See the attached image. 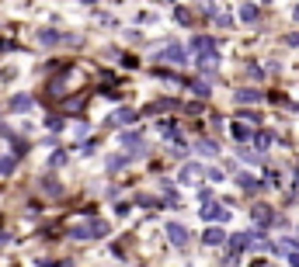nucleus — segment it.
Returning <instances> with one entry per match:
<instances>
[{
  "label": "nucleus",
  "instance_id": "nucleus-1",
  "mask_svg": "<svg viewBox=\"0 0 299 267\" xmlns=\"http://www.w3.org/2000/svg\"><path fill=\"white\" fill-rule=\"evenodd\" d=\"M206 177V167L202 163H184L178 170V184H192V181H202Z\"/></svg>",
  "mask_w": 299,
  "mask_h": 267
},
{
  "label": "nucleus",
  "instance_id": "nucleus-2",
  "mask_svg": "<svg viewBox=\"0 0 299 267\" xmlns=\"http://www.w3.org/2000/svg\"><path fill=\"white\" fill-rule=\"evenodd\" d=\"M250 219H254V226H258V229H268V226H275V212H272L268 205H254Z\"/></svg>",
  "mask_w": 299,
  "mask_h": 267
},
{
  "label": "nucleus",
  "instance_id": "nucleus-3",
  "mask_svg": "<svg viewBox=\"0 0 299 267\" xmlns=\"http://www.w3.org/2000/svg\"><path fill=\"white\" fill-rule=\"evenodd\" d=\"M226 247H230V257H240V254L250 247V233H233V236H226Z\"/></svg>",
  "mask_w": 299,
  "mask_h": 267
},
{
  "label": "nucleus",
  "instance_id": "nucleus-4",
  "mask_svg": "<svg viewBox=\"0 0 299 267\" xmlns=\"http://www.w3.org/2000/svg\"><path fill=\"white\" fill-rule=\"evenodd\" d=\"M202 219H206V222H226L230 212H226L223 205H216V201H206V205H202Z\"/></svg>",
  "mask_w": 299,
  "mask_h": 267
},
{
  "label": "nucleus",
  "instance_id": "nucleus-5",
  "mask_svg": "<svg viewBox=\"0 0 299 267\" xmlns=\"http://www.w3.org/2000/svg\"><path fill=\"white\" fill-rule=\"evenodd\" d=\"M118 142H122V149H132V153H143L146 149V139H143V132H136V129L132 132H122Z\"/></svg>",
  "mask_w": 299,
  "mask_h": 267
},
{
  "label": "nucleus",
  "instance_id": "nucleus-6",
  "mask_svg": "<svg viewBox=\"0 0 299 267\" xmlns=\"http://www.w3.org/2000/svg\"><path fill=\"white\" fill-rule=\"evenodd\" d=\"M156 59H167V63H178V66H181V63L188 59V52H184L181 45H167V49L156 52Z\"/></svg>",
  "mask_w": 299,
  "mask_h": 267
},
{
  "label": "nucleus",
  "instance_id": "nucleus-7",
  "mask_svg": "<svg viewBox=\"0 0 299 267\" xmlns=\"http://www.w3.org/2000/svg\"><path fill=\"white\" fill-rule=\"evenodd\" d=\"M167 240H170L174 247H184V243H188V229H184L181 222H167Z\"/></svg>",
  "mask_w": 299,
  "mask_h": 267
},
{
  "label": "nucleus",
  "instance_id": "nucleus-8",
  "mask_svg": "<svg viewBox=\"0 0 299 267\" xmlns=\"http://www.w3.org/2000/svg\"><path fill=\"white\" fill-rule=\"evenodd\" d=\"M198 69H202V73H216V69H220V52H216V49H212V52H202V56H198Z\"/></svg>",
  "mask_w": 299,
  "mask_h": 267
},
{
  "label": "nucleus",
  "instance_id": "nucleus-9",
  "mask_svg": "<svg viewBox=\"0 0 299 267\" xmlns=\"http://www.w3.org/2000/svg\"><path fill=\"white\" fill-rule=\"evenodd\" d=\"M60 38H63V35H60L56 28H38V35H35V42H38L42 49H49V45H56Z\"/></svg>",
  "mask_w": 299,
  "mask_h": 267
},
{
  "label": "nucleus",
  "instance_id": "nucleus-10",
  "mask_svg": "<svg viewBox=\"0 0 299 267\" xmlns=\"http://www.w3.org/2000/svg\"><path fill=\"white\" fill-rule=\"evenodd\" d=\"M233 101H236V104H254V101H261V90H250V87H236V90H233Z\"/></svg>",
  "mask_w": 299,
  "mask_h": 267
},
{
  "label": "nucleus",
  "instance_id": "nucleus-11",
  "mask_svg": "<svg viewBox=\"0 0 299 267\" xmlns=\"http://www.w3.org/2000/svg\"><path fill=\"white\" fill-rule=\"evenodd\" d=\"M7 108H10L14 115H24V111H32V94H14Z\"/></svg>",
  "mask_w": 299,
  "mask_h": 267
},
{
  "label": "nucleus",
  "instance_id": "nucleus-12",
  "mask_svg": "<svg viewBox=\"0 0 299 267\" xmlns=\"http://www.w3.org/2000/svg\"><path fill=\"white\" fill-rule=\"evenodd\" d=\"M132 122H136V111H132V108H118V111L108 118V125H132Z\"/></svg>",
  "mask_w": 299,
  "mask_h": 267
},
{
  "label": "nucleus",
  "instance_id": "nucleus-13",
  "mask_svg": "<svg viewBox=\"0 0 299 267\" xmlns=\"http://www.w3.org/2000/svg\"><path fill=\"white\" fill-rule=\"evenodd\" d=\"M230 135H233V139H236V142H250V125H247V122H233V125H230Z\"/></svg>",
  "mask_w": 299,
  "mask_h": 267
},
{
  "label": "nucleus",
  "instance_id": "nucleus-14",
  "mask_svg": "<svg viewBox=\"0 0 299 267\" xmlns=\"http://www.w3.org/2000/svg\"><path fill=\"white\" fill-rule=\"evenodd\" d=\"M202 240H206V247H220V243H226V233L220 229V226H209Z\"/></svg>",
  "mask_w": 299,
  "mask_h": 267
},
{
  "label": "nucleus",
  "instance_id": "nucleus-15",
  "mask_svg": "<svg viewBox=\"0 0 299 267\" xmlns=\"http://www.w3.org/2000/svg\"><path fill=\"white\" fill-rule=\"evenodd\" d=\"M240 17L247 24H254V21H261V7L258 3H240Z\"/></svg>",
  "mask_w": 299,
  "mask_h": 267
},
{
  "label": "nucleus",
  "instance_id": "nucleus-16",
  "mask_svg": "<svg viewBox=\"0 0 299 267\" xmlns=\"http://www.w3.org/2000/svg\"><path fill=\"white\" fill-rule=\"evenodd\" d=\"M192 49L202 56V52H212V49H216V42H212L209 35H195V38H192Z\"/></svg>",
  "mask_w": 299,
  "mask_h": 267
},
{
  "label": "nucleus",
  "instance_id": "nucleus-17",
  "mask_svg": "<svg viewBox=\"0 0 299 267\" xmlns=\"http://www.w3.org/2000/svg\"><path fill=\"white\" fill-rule=\"evenodd\" d=\"M195 149H198L202 156H216V153H220V142H216V139H206V135H202V139L195 142Z\"/></svg>",
  "mask_w": 299,
  "mask_h": 267
},
{
  "label": "nucleus",
  "instance_id": "nucleus-18",
  "mask_svg": "<svg viewBox=\"0 0 299 267\" xmlns=\"http://www.w3.org/2000/svg\"><path fill=\"white\" fill-rule=\"evenodd\" d=\"M174 108H181V104L178 101H156V104H146L143 115H164V111H174Z\"/></svg>",
  "mask_w": 299,
  "mask_h": 267
},
{
  "label": "nucleus",
  "instance_id": "nucleus-19",
  "mask_svg": "<svg viewBox=\"0 0 299 267\" xmlns=\"http://www.w3.org/2000/svg\"><path fill=\"white\" fill-rule=\"evenodd\" d=\"M250 142L258 146V156H264V149L272 146V132H264V129H261V132H254V135H250Z\"/></svg>",
  "mask_w": 299,
  "mask_h": 267
},
{
  "label": "nucleus",
  "instance_id": "nucleus-20",
  "mask_svg": "<svg viewBox=\"0 0 299 267\" xmlns=\"http://www.w3.org/2000/svg\"><path fill=\"white\" fill-rule=\"evenodd\" d=\"M236 184H240L247 195H254V191L261 188V181H258V177H250V174H236Z\"/></svg>",
  "mask_w": 299,
  "mask_h": 267
},
{
  "label": "nucleus",
  "instance_id": "nucleus-21",
  "mask_svg": "<svg viewBox=\"0 0 299 267\" xmlns=\"http://www.w3.org/2000/svg\"><path fill=\"white\" fill-rule=\"evenodd\" d=\"M87 229H90V240H94V236H108V233H112V226H108L104 219H90V226H87Z\"/></svg>",
  "mask_w": 299,
  "mask_h": 267
},
{
  "label": "nucleus",
  "instance_id": "nucleus-22",
  "mask_svg": "<svg viewBox=\"0 0 299 267\" xmlns=\"http://www.w3.org/2000/svg\"><path fill=\"white\" fill-rule=\"evenodd\" d=\"M184 83H188V87H192V90H195L198 97H209V94H212V87H209V80H184Z\"/></svg>",
  "mask_w": 299,
  "mask_h": 267
},
{
  "label": "nucleus",
  "instance_id": "nucleus-23",
  "mask_svg": "<svg viewBox=\"0 0 299 267\" xmlns=\"http://www.w3.org/2000/svg\"><path fill=\"white\" fill-rule=\"evenodd\" d=\"M174 21H178V24H184V28H188V24H192V21H195V17H192V10H188V7H184V3H181V7H174Z\"/></svg>",
  "mask_w": 299,
  "mask_h": 267
},
{
  "label": "nucleus",
  "instance_id": "nucleus-24",
  "mask_svg": "<svg viewBox=\"0 0 299 267\" xmlns=\"http://www.w3.org/2000/svg\"><path fill=\"white\" fill-rule=\"evenodd\" d=\"M42 191H46L49 198H56V195H63V188H60V181H56V177H46V181H42Z\"/></svg>",
  "mask_w": 299,
  "mask_h": 267
},
{
  "label": "nucleus",
  "instance_id": "nucleus-25",
  "mask_svg": "<svg viewBox=\"0 0 299 267\" xmlns=\"http://www.w3.org/2000/svg\"><path fill=\"white\" fill-rule=\"evenodd\" d=\"M164 198H167L170 208H181V198H178V191L170 188V181H164Z\"/></svg>",
  "mask_w": 299,
  "mask_h": 267
},
{
  "label": "nucleus",
  "instance_id": "nucleus-26",
  "mask_svg": "<svg viewBox=\"0 0 299 267\" xmlns=\"http://www.w3.org/2000/svg\"><path fill=\"white\" fill-rule=\"evenodd\" d=\"M122 167H129V156H126V153H118V156H112V160H108V170H112V174H118Z\"/></svg>",
  "mask_w": 299,
  "mask_h": 267
},
{
  "label": "nucleus",
  "instance_id": "nucleus-27",
  "mask_svg": "<svg viewBox=\"0 0 299 267\" xmlns=\"http://www.w3.org/2000/svg\"><path fill=\"white\" fill-rule=\"evenodd\" d=\"M70 240H80V243L90 240V229H87V226H70Z\"/></svg>",
  "mask_w": 299,
  "mask_h": 267
},
{
  "label": "nucleus",
  "instance_id": "nucleus-28",
  "mask_svg": "<svg viewBox=\"0 0 299 267\" xmlns=\"http://www.w3.org/2000/svg\"><path fill=\"white\" fill-rule=\"evenodd\" d=\"M46 129H49V132H63V118H60V115H49V118H46Z\"/></svg>",
  "mask_w": 299,
  "mask_h": 267
},
{
  "label": "nucleus",
  "instance_id": "nucleus-29",
  "mask_svg": "<svg viewBox=\"0 0 299 267\" xmlns=\"http://www.w3.org/2000/svg\"><path fill=\"white\" fill-rule=\"evenodd\" d=\"M63 163H66V149H56L52 160H49V167H63Z\"/></svg>",
  "mask_w": 299,
  "mask_h": 267
},
{
  "label": "nucleus",
  "instance_id": "nucleus-30",
  "mask_svg": "<svg viewBox=\"0 0 299 267\" xmlns=\"http://www.w3.org/2000/svg\"><path fill=\"white\" fill-rule=\"evenodd\" d=\"M14 167H18V160H14V156H4V160H0V174H10Z\"/></svg>",
  "mask_w": 299,
  "mask_h": 267
},
{
  "label": "nucleus",
  "instance_id": "nucleus-31",
  "mask_svg": "<svg viewBox=\"0 0 299 267\" xmlns=\"http://www.w3.org/2000/svg\"><path fill=\"white\" fill-rule=\"evenodd\" d=\"M206 177H209V181H216V184H220V181H223V170H220V167H206Z\"/></svg>",
  "mask_w": 299,
  "mask_h": 267
},
{
  "label": "nucleus",
  "instance_id": "nucleus-32",
  "mask_svg": "<svg viewBox=\"0 0 299 267\" xmlns=\"http://www.w3.org/2000/svg\"><path fill=\"white\" fill-rule=\"evenodd\" d=\"M264 181H268V188H278L282 177H278V170H264Z\"/></svg>",
  "mask_w": 299,
  "mask_h": 267
},
{
  "label": "nucleus",
  "instance_id": "nucleus-33",
  "mask_svg": "<svg viewBox=\"0 0 299 267\" xmlns=\"http://www.w3.org/2000/svg\"><path fill=\"white\" fill-rule=\"evenodd\" d=\"M240 160H247V163H261V156L250 153V149H240Z\"/></svg>",
  "mask_w": 299,
  "mask_h": 267
},
{
  "label": "nucleus",
  "instance_id": "nucleus-34",
  "mask_svg": "<svg viewBox=\"0 0 299 267\" xmlns=\"http://www.w3.org/2000/svg\"><path fill=\"white\" fill-rule=\"evenodd\" d=\"M216 24H220V28H230V24H233V17H230V14H216Z\"/></svg>",
  "mask_w": 299,
  "mask_h": 267
},
{
  "label": "nucleus",
  "instance_id": "nucleus-35",
  "mask_svg": "<svg viewBox=\"0 0 299 267\" xmlns=\"http://www.w3.org/2000/svg\"><path fill=\"white\" fill-rule=\"evenodd\" d=\"M198 198H202V205L212 201V188H198Z\"/></svg>",
  "mask_w": 299,
  "mask_h": 267
},
{
  "label": "nucleus",
  "instance_id": "nucleus-36",
  "mask_svg": "<svg viewBox=\"0 0 299 267\" xmlns=\"http://www.w3.org/2000/svg\"><path fill=\"white\" fill-rule=\"evenodd\" d=\"M286 45H292V49H296V45H299V31H292V35H286Z\"/></svg>",
  "mask_w": 299,
  "mask_h": 267
},
{
  "label": "nucleus",
  "instance_id": "nucleus-37",
  "mask_svg": "<svg viewBox=\"0 0 299 267\" xmlns=\"http://www.w3.org/2000/svg\"><path fill=\"white\" fill-rule=\"evenodd\" d=\"M286 261H289V267H299V254H282Z\"/></svg>",
  "mask_w": 299,
  "mask_h": 267
},
{
  "label": "nucleus",
  "instance_id": "nucleus-38",
  "mask_svg": "<svg viewBox=\"0 0 299 267\" xmlns=\"http://www.w3.org/2000/svg\"><path fill=\"white\" fill-rule=\"evenodd\" d=\"M292 17H296V21H299V3H296V7H292Z\"/></svg>",
  "mask_w": 299,
  "mask_h": 267
}]
</instances>
